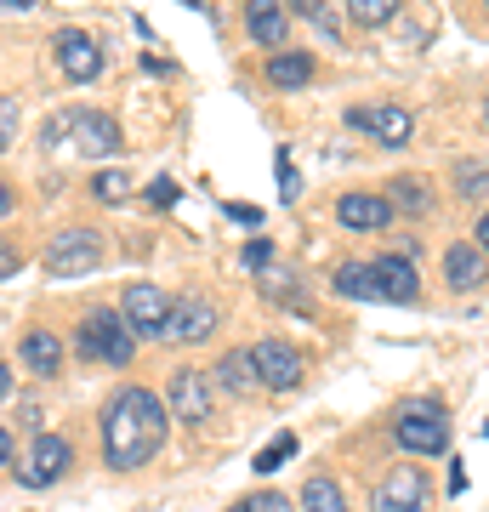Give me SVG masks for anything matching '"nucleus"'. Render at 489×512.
Wrapping results in <instances>:
<instances>
[{"label": "nucleus", "instance_id": "f257e3e1", "mask_svg": "<svg viewBox=\"0 0 489 512\" xmlns=\"http://www.w3.org/2000/svg\"><path fill=\"white\" fill-rule=\"evenodd\" d=\"M97 433H103V461L114 473H137L165 450V433H171V410H165L160 393L148 387H120L103 399V416H97Z\"/></svg>", "mask_w": 489, "mask_h": 512}, {"label": "nucleus", "instance_id": "f03ea898", "mask_svg": "<svg viewBox=\"0 0 489 512\" xmlns=\"http://www.w3.org/2000/svg\"><path fill=\"white\" fill-rule=\"evenodd\" d=\"M74 353L86 365H131L137 359V336L120 319V308H91L80 319V330H74Z\"/></svg>", "mask_w": 489, "mask_h": 512}, {"label": "nucleus", "instance_id": "7ed1b4c3", "mask_svg": "<svg viewBox=\"0 0 489 512\" xmlns=\"http://www.w3.org/2000/svg\"><path fill=\"white\" fill-rule=\"evenodd\" d=\"M393 439H399V450H416V456H444L450 450V410L438 399H404Z\"/></svg>", "mask_w": 489, "mask_h": 512}, {"label": "nucleus", "instance_id": "20e7f679", "mask_svg": "<svg viewBox=\"0 0 489 512\" xmlns=\"http://www.w3.org/2000/svg\"><path fill=\"white\" fill-rule=\"evenodd\" d=\"M69 461H74L69 439H57V433H35L29 450L12 456V478H18L23 490H52L57 478L69 473Z\"/></svg>", "mask_w": 489, "mask_h": 512}, {"label": "nucleus", "instance_id": "39448f33", "mask_svg": "<svg viewBox=\"0 0 489 512\" xmlns=\"http://www.w3.org/2000/svg\"><path fill=\"white\" fill-rule=\"evenodd\" d=\"M171 302H177V296H165L160 285L137 279V285H126V296H120V319L131 325L137 342H165V330H171Z\"/></svg>", "mask_w": 489, "mask_h": 512}, {"label": "nucleus", "instance_id": "423d86ee", "mask_svg": "<svg viewBox=\"0 0 489 512\" xmlns=\"http://www.w3.org/2000/svg\"><path fill=\"white\" fill-rule=\"evenodd\" d=\"M91 268H103V239L91 234V228H63V234H52V245H46V274L74 279V274H91Z\"/></svg>", "mask_w": 489, "mask_h": 512}, {"label": "nucleus", "instance_id": "0eeeda50", "mask_svg": "<svg viewBox=\"0 0 489 512\" xmlns=\"http://www.w3.org/2000/svg\"><path fill=\"white\" fill-rule=\"evenodd\" d=\"M211 399H217V382L205 370H177L171 376V393H165V410L188 427H205L211 421Z\"/></svg>", "mask_w": 489, "mask_h": 512}, {"label": "nucleus", "instance_id": "6e6552de", "mask_svg": "<svg viewBox=\"0 0 489 512\" xmlns=\"http://www.w3.org/2000/svg\"><path fill=\"white\" fill-rule=\"evenodd\" d=\"M427 495H433L427 473H416V467H393V473L376 484V495H370V512H427Z\"/></svg>", "mask_w": 489, "mask_h": 512}, {"label": "nucleus", "instance_id": "1a4fd4ad", "mask_svg": "<svg viewBox=\"0 0 489 512\" xmlns=\"http://www.w3.org/2000/svg\"><path fill=\"white\" fill-rule=\"evenodd\" d=\"M63 131H74V148L80 154H91V160H109V154H120V120L103 109H74L63 114Z\"/></svg>", "mask_w": 489, "mask_h": 512}, {"label": "nucleus", "instance_id": "9d476101", "mask_svg": "<svg viewBox=\"0 0 489 512\" xmlns=\"http://www.w3.org/2000/svg\"><path fill=\"white\" fill-rule=\"evenodd\" d=\"M251 365H256V382L273 387V393H290V387H302V353L268 336V342H256L251 348Z\"/></svg>", "mask_w": 489, "mask_h": 512}, {"label": "nucleus", "instance_id": "9b49d317", "mask_svg": "<svg viewBox=\"0 0 489 512\" xmlns=\"http://www.w3.org/2000/svg\"><path fill=\"white\" fill-rule=\"evenodd\" d=\"M57 69L69 74L74 86H86V80L103 74V46H97L86 29H63V35H57Z\"/></svg>", "mask_w": 489, "mask_h": 512}, {"label": "nucleus", "instance_id": "f8f14e48", "mask_svg": "<svg viewBox=\"0 0 489 512\" xmlns=\"http://www.w3.org/2000/svg\"><path fill=\"white\" fill-rule=\"evenodd\" d=\"M217 330V302H205V296H177L171 302V330H165V342H205Z\"/></svg>", "mask_w": 489, "mask_h": 512}, {"label": "nucleus", "instance_id": "ddd939ff", "mask_svg": "<svg viewBox=\"0 0 489 512\" xmlns=\"http://www.w3.org/2000/svg\"><path fill=\"white\" fill-rule=\"evenodd\" d=\"M18 359L29 365V376H40V382H52L57 370H63V336L57 330H23V342H18Z\"/></svg>", "mask_w": 489, "mask_h": 512}, {"label": "nucleus", "instance_id": "4468645a", "mask_svg": "<svg viewBox=\"0 0 489 512\" xmlns=\"http://www.w3.org/2000/svg\"><path fill=\"white\" fill-rule=\"evenodd\" d=\"M336 222L353 228V234H376V228L393 222V205L381 200V194H342L336 200Z\"/></svg>", "mask_w": 489, "mask_h": 512}, {"label": "nucleus", "instance_id": "2eb2a0df", "mask_svg": "<svg viewBox=\"0 0 489 512\" xmlns=\"http://www.w3.org/2000/svg\"><path fill=\"white\" fill-rule=\"evenodd\" d=\"M376 285H381V302H416L421 296V274L410 268V256H376Z\"/></svg>", "mask_w": 489, "mask_h": 512}, {"label": "nucleus", "instance_id": "dca6fc26", "mask_svg": "<svg viewBox=\"0 0 489 512\" xmlns=\"http://www.w3.org/2000/svg\"><path fill=\"white\" fill-rule=\"evenodd\" d=\"M484 251L478 245H450L444 251V279H450V291H478L484 285Z\"/></svg>", "mask_w": 489, "mask_h": 512}, {"label": "nucleus", "instance_id": "f3484780", "mask_svg": "<svg viewBox=\"0 0 489 512\" xmlns=\"http://www.w3.org/2000/svg\"><path fill=\"white\" fill-rule=\"evenodd\" d=\"M211 382L217 387H228V393H234V399H251L256 387V365H251V348H234V353H222L217 359V376H211Z\"/></svg>", "mask_w": 489, "mask_h": 512}, {"label": "nucleus", "instance_id": "a211bd4d", "mask_svg": "<svg viewBox=\"0 0 489 512\" xmlns=\"http://www.w3.org/2000/svg\"><path fill=\"white\" fill-rule=\"evenodd\" d=\"M364 131H370L376 143H387V148H404L410 137H416V120H410V109H393V103H381V109H370Z\"/></svg>", "mask_w": 489, "mask_h": 512}, {"label": "nucleus", "instance_id": "6ab92c4d", "mask_svg": "<svg viewBox=\"0 0 489 512\" xmlns=\"http://www.w3.org/2000/svg\"><path fill=\"white\" fill-rule=\"evenodd\" d=\"M245 29L256 46H279L285 40V6L279 0H245Z\"/></svg>", "mask_w": 489, "mask_h": 512}, {"label": "nucleus", "instance_id": "aec40b11", "mask_svg": "<svg viewBox=\"0 0 489 512\" xmlns=\"http://www.w3.org/2000/svg\"><path fill=\"white\" fill-rule=\"evenodd\" d=\"M313 80V57L308 52H273L268 57V86H279V92H302Z\"/></svg>", "mask_w": 489, "mask_h": 512}, {"label": "nucleus", "instance_id": "412c9836", "mask_svg": "<svg viewBox=\"0 0 489 512\" xmlns=\"http://www.w3.org/2000/svg\"><path fill=\"white\" fill-rule=\"evenodd\" d=\"M330 285H336V296H347V302H381V285H376V268H370V262H342Z\"/></svg>", "mask_w": 489, "mask_h": 512}, {"label": "nucleus", "instance_id": "4be33fe9", "mask_svg": "<svg viewBox=\"0 0 489 512\" xmlns=\"http://www.w3.org/2000/svg\"><path fill=\"white\" fill-rule=\"evenodd\" d=\"M302 512H353V507H347L342 484L319 473V478H308V490H302Z\"/></svg>", "mask_w": 489, "mask_h": 512}, {"label": "nucleus", "instance_id": "5701e85b", "mask_svg": "<svg viewBox=\"0 0 489 512\" xmlns=\"http://www.w3.org/2000/svg\"><path fill=\"white\" fill-rule=\"evenodd\" d=\"M347 12H353V23H364V29H381V23H393L399 0H347Z\"/></svg>", "mask_w": 489, "mask_h": 512}, {"label": "nucleus", "instance_id": "b1692460", "mask_svg": "<svg viewBox=\"0 0 489 512\" xmlns=\"http://www.w3.org/2000/svg\"><path fill=\"white\" fill-rule=\"evenodd\" d=\"M455 194H461V200H478V194H489V165H478V160L461 165V171H455Z\"/></svg>", "mask_w": 489, "mask_h": 512}, {"label": "nucleus", "instance_id": "393cba45", "mask_svg": "<svg viewBox=\"0 0 489 512\" xmlns=\"http://www.w3.org/2000/svg\"><path fill=\"white\" fill-rule=\"evenodd\" d=\"M290 6H296V12H302V18H308V23H313V29H325V35H330V40L342 35V23H336V12H330L325 0H290Z\"/></svg>", "mask_w": 489, "mask_h": 512}, {"label": "nucleus", "instance_id": "a878e982", "mask_svg": "<svg viewBox=\"0 0 489 512\" xmlns=\"http://www.w3.org/2000/svg\"><path fill=\"white\" fill-rule=\"evenodd\" d=\"M290 456H296V433H279V439H273L268 450L256 456V473H273V467H285Z\"/></svg>", "mask_w": 489, "mask_h": 512}, {"label": "nucleus", "instance_id": "bb28decb", "mask_svg": "<svg viewBox=\"0 0 489 512\" xmlns=\"http://www.w3.org/2000/svg\"><path fill=\"white\" fill-rule=\"evenodd\" d=\"M126 188H131V177L126 171H97V177H91V194H97V200H126Z\"/></svg>", "mask_w": 489, "mask_h": 512}, {"label": "nucleus", "instance_id": "cd10ccee", "mask_svg": "<svg viewBox=\"0 0 489 512\" xmlns=\"http://www.w3.org/2000/svg\"><path fill=\"white\" fill-rule=\"evenodd\" d=\"M239 507H245V512H296V507H290V501H285L279 490H256V495H245Z\"/></svg>", "mask_w": 489, "mask_h": 512}, {"label": "nucleus", "instance_id": "c85d7f7f", "mask_svg": "<svg viewBox=\"0 0 489 512\" xmlns=\"http://www.w3.org/2000/svg\"><path fill=\"white\" fill-rule=\"evenodd\" d=\"M296 194H302V183H296V165H290V148H279V200L296 205Z\"/></svg>", "mask_w": 489, "mask_h": 512}, {"label": "nucleus", "instance_id": "c756f323", "mask_svg": "<svg viewBox=\"0 0 489 512\" xmlns=\"http://www.w3.org/2000/svg\"><path fill=\"white\" fill-rule=\"evenodd\" d=\"M393 205H410V211H427V188H421L416 177H404V183H393Z\"/></svg>", "mask_w": 489, "mask_h": 512}, {"label": "nucleus", "instance_id": "7c9ffc66", "mask_svg": "<svg viewBox=\"0 0 489 512\" xmlns=\"http://www.w3.org/2000/svg\"><path fill=\"white\" fill-rule=\"evenodd\" d=\"M12 143H18V103H12V97H0V154H6Z\"/></svg>", "mask_w": 489, "mask_h": 512}, {"label": "nucleus", "instance_id": "2f4dec72", "mask_svg": "<svg viewBox=\"0 0 489 512\" xmlns=\"http://www.w3.org/2000/svg\"><path fill=\"white\" fill-rule=\"evenodd\" d=\"M177 200H182V188L171 183V177H160V183L148 188V205H154V211H171V205H177Z\"/></svg>", "mask_w": 489, "mask_h": 512}, {"label": "nucleus", "instance_id": "473e14b6", "mask_svg": "<svg viewBox=\"0 0 489 512\" xmlns=\"http://www.w3.org/2000/svg\"><path fill=\"white\" fill-rule=\"evenodd\" d=\"M268 262H273V245H268V239H262V234H256L251 245H245V268H251V274H262Z\"/></svg>", "mask_w": 489, "mask_h": 512}, {"label": "nucleus", "instance_id": "72a5a7b5", "mask_svg": "<svg viewBox=\"0 0 489 512\" xmlns=\"http://www.w3.org/2000/svg\"><path fill=\"white\" fill-rule=\"evenodd\" d=\"M222 211H228L234 222H245V228H262V222H268V217H262V205H245V200H228Z\"/></svg>", "mask_w": 489, "mask_h": 512}, {"label": "nucleus", "instance_id": "f704fd0d", "mask_svg": "<svg viewBox=\"0 0 489 512\" xmlns=\"http://www.w3.org/2000/svg\"><path fill=\"white\" fill-rule=\"evenodd\" d=\"M18 268H23V256L12 251V245H0V279H12Z\"/></svg>", "mask_w": 489, "mask_h": 512}, {"label": "nucleus", "instance_id": "c9c22d12", "mask_svg": "<svg viewBox=\"0 0 489 512\" xmlns=\"http://www.w3.org/2000/svg\"><path fill=\"white\" fill-rule=\"evenodd\" d=\"M12 211H18V188L0 177V217H12Z\"/></svg>", "mask_w": 489, "mask_h": 512}, {"label": "nucleus", "instance_id": "e433bc0d", "mask_svg": "<svg viewBox=\"0 0 489 512\" xmlns=\"http://www.w3.org/2000/svg\"><path fill=\"white\" fill-rule=\"evenodd\" d=\"M472 245H478V251L489 256V211H484V217H478V228H472Z\"/></svg>", "mask_w": 489, "mask_h": 512}, {"label": "nucleus", "instance_id": "4c0bfd02", "mask_svg": "<svg viewBox=\"0 0 489 512\" xmlns=\"http://www.w3.org/2000/svg\"><path fill=\"white\" fill-rule=\"evenodd\" d=\"M18 421L35 433V427H40V404H18Z\"/></svg>", "mask_w": 489, "mask_h": 512}, {"label": "nucleus", "instance_id": "58836bf2", "mask_svg": "<svg viewBox=\"0 0 489 512\" xmlns=\"http://www.w3.org/2000/svg\"><path fill=\"white\" fill-rule=\"evenodd\" d=\"M467 490V467H461V461H450V495H461Z\"/></svg>", "mask_w": 489, "mask_h": 512}, {"label": "nucleus", "instance_id": "ea45409f", "mask_svg": "<svg viewBox=\"0 0 489 512\" xmlns=\"http://www.w3.org/2000/svg\"><path fill=\"white\" fill-rule=\"evenodd\" d=\"M12 456H18V450H12V433L0 427V467H12Z\"/></svg>", "mask_w": 489, "mask_h": 512}, {"label": "nucleus", "instance_id": "a19ab883", "mask_svg": "<svg viewBox=\"0 0 489 512\" xmlns=\"http://www.w3.org/2000/svg\"><path fill=\"white\" fill-rule=\"evenodd\" d=\"M0 6H12V12H23V6H35V0H0Z\"/></svg>", "mask_w": 489, "mask_h": 512}, {"label": "nucleus", "instance_id": "79ce46f5", "mask_svg": "<svg viewBox=\"0 0 489 512\" xmlns=\"http://www.w3.org/2000/svg\"><path fill=\"white\" fill-rule=\"evenodd\" d=\"M6 387H12V376H6V365H0V399H6Z\"/></svg>", "mask_w": 489, "mask_h": 512}, {"label": "nucleus", "instance_id": "37998d69", "mask_svg": "<svg viewBox=\"0 0 489 512\" xmlns=\"http://www.w3.org/2000/svg\"><path fill=\"white\" fill-rule=\"evenodd\" d=\"M182 6H194V12H200V6H205V0H182Z\"/></svg>", "mask_w": 489, "mask_h": 512}, {"label": "nucleus", "instance_id": "c03bdc74", "mask_svg": "<svg viewBox=\"0 0 489 512\" xmlns=\"http://www.w3.org/2000/svg\"><path fill=\"white\" fill-rule=\"evenodd\" d=\"M228 512H245V507H228Z\"/></svg>", "mask_w": 489, "mask_h": 512}, {"label": "nucleus", "instance_id": "a18cd8bd", "mask_svg": "<svg viewBox=\"0 0 489 512\" xmlns=\"http://www.w3.org/2000/svg\"><path fill=\"white\" fill-rule=\"evenodd\" d=\"M484 120H489V103H484Z\"/></svg>", "mask_w": 489, "mask_h": 512}, {"label": "nucleus", "instance_id": "49530a36", "mask_svg": "<svg viewBox=\"0 0 489 512\" xmlns=\"http://www.w3.org/2000/svg\"><path fill=\"white\" fill-rule=\"evenodd\" d=\"M484 433H489V427H484Z\"/></svg>", "mask_w": 489, "mask_h": 512}]
</instances>
